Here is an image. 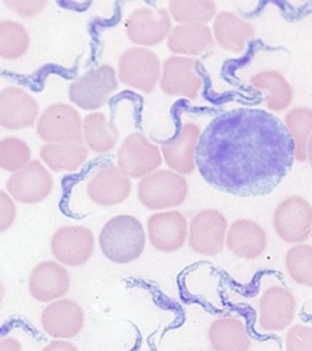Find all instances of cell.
<instances>
[{"mask_svg":"<svg viewBox=\"0 0 312 351\" xmlns=\"http://www.w3.org/2000/svg\"><path fill=\"white\" fill-rule=\"evenodd\" d=\"M285 351H312V327H291L285 337Z\"/></svg>","mask_w":312,"mask_h":351,"instance_id":"32","label":"cell"},{"mask_svg":"<svg viewBox=\"0 0 312 351\" xmlns=\"http://www.w3.org/2000/svg\"><path fill=\"white\" fill-rule=\"evenodd\" d=\"M53 189L52 174L38 160H31L22 170L12 173L6 190L14 202L36 204L48 199Z\"/></svg>","mask_w":312,"mask_h":351,"instance_id":"10","label":"cell"},{"mask_svg":"<svg viewBox=\"0 0 312 351\" xmlns=\"http://www.w3.org/2000/svg\"><path fill=\"white\" fill-rule=\"evenodd\" d=\"M285 124L295 141V156L298 162L307 160V145L312 136V110L293 108L285 115Z\"/></svg>","mask_w":312,"mask_h":351,"instance_id":"29","label":"cell"},{"mask_svg":"<svg viewBox=\"0 0 312 351\" xmlns=\"http://www.w3.org/2000/svg\"><path fill=\"white\" fill-rule=\"evenodd\" d=\"M161 77L158 56L147 48L127 49L118 62V78L134 90L152 93Z\"/></svg>","mask_w":312,"mask_h":351,"instance_id":"5","label":"cell"},{"mask_svg":"<svg viewBox=\"0 0 312 351\" xmlns=\"http://www.w3.org/2000/svg\"><path fill=\"white\" fill-rule=\"evenodd\" d=\"M213 35L220 48L241 53L248 42L255 36V27L232 12H220L215 18Z\"/></svg>","mask_w":312,"mask_h":351,"instance_id":"21","label":"cell"},{"mask_svg":"<svg viewBox=\"0 0 312 351\" xmlns=\"http://www.w3.org/2000/svg\"><path fill=\"white\" fill-rule=\"evenodd\" d=\"M84 141L95 153L111 152L120 137L115 124L108 121L107 115L102 112L88 114L82 121Z\"/></svg>","mask_w":312,"mask_h":351,"instance_id":"25","label":"cell"},{"mask_svg":"<svg viewBox=\"0 0 312 351\" xmlns=\"http://www.w3.org/2000/svg\"><path fill=\"white\" fill-rule=\"evenodd\" d=\"M117 90L118 80L115 69L110 65H101L73 81L68 88V95L77 107L94 111L106 106L110 95Z\"/></svg>","mask_w":312,"mask_h":351,"instance_id":"3","label":"cell"},{"mask_svg":"<svg viewBox=\"0 0 312 351\" xmlns=\"http://www.w3.org/2000/svg\"><path fill=\"white\" fill-rule=\"evenodd\" d=\"M209 343L215 351H249L252 340L245 321L237 317H220L207 331Z\"/></svg>","mask_w":312,"mask_h":351,"instance_id":"22","label":"cell"},{"mask_svg":"<svg viewBox=\"0 0 312 351\" xmlns=\"http://www.w3.org/2000/svg\"><path fill=\"white\" fill-rule=\"evenodd\" d=\"M31 149L18 137L0 140V167L5 171L16 173L31 162Z\"/></svg>","mask_w":312,"mask_h":351,"instance_id":"31","label":"cell"},{"mask_svg":"<svg viewBox=\"0 0 312 351\" xmlns=\"http://www.w3.org/2000/svg\"><path fill=\"white\" fill-rule=\"evenodd\" d=\"M226 246L237 258L255 259L266 250V232L254 221L237 219L228 229Z\"/></svg>","mask_w":312,"mask_h":351,"instance_id":"20","label":"cell"},{"mask_svg":"<svg viewBox=\"0 0 312 351\" xmlns=\"http://www.w3.org/2000/svg\"><path fill=\"white\" fill-rule=\"evenodd\" d=\"M0 351H23L21 341L16 337H0Z\"/></svg>","mask_w":312,"mask_h":351,"instance_id":"36","label":"cell"},{"mask_svg":"<svg viewBox=\"0 0 312 351\" xmlns=\"http://www.w3.org/2000/svg\"><path fill=\"white\" fill-rule=\"evenodd\" d=\"M16 203L10 197L8 192L0 190V233L10 229L16 221Z\"/></svg>","mask_w":312,"mask_h":351,"instance_id":"33","label":"cell"},{"mask_svg":"<svg viewBox=\"0 0 312 351\" xmlns=\"http://www.w3.org/2000/svg\"><path fill=\"white\" fill-rule=\"evenodd\" d=\"M307 158L309 160V163L312 166V136H311V138L308 141V145H307Z\"/></svg>","mask_w":312,"mask_h":351,"instance_id":"37","label":"cell"},{"mask_svg":"<svg viewBox=\"0 0 312 351\" xmlns=\"http://www.w3.org/2000/svg\"><path fill=\"white\" fill-rule=\"evenodd\" d=\"M39 104L19 86H6L0 91V127L23 130L38 121Z\"/></svg>","mask_w":312,"mask_h":351,"instance_id":"17","label":"cell"},{"mask_svg":"<svg viewBox=\"0 0 312 351\" xmlns=\"http://www.w3.org/2000/svg\"><path fill=\"white\" fill-rule=\"evenodd\" d=\"M147 235L160 252L182 250L189 235V222L183 213L167 210L154 213L147 221Z\"/></svg>","mask_w":312,"mask_h":351,"instance_id":"15","label":"cell"},{"mask_svg":"<svg viewBox=\"0 0 312 351\" xmlns=\"http://www.w3.org/2000/svg\"><path fill=\"white\" fill-rule=\"evenodd\" d=\"M170 16L180 25H206L215 18L216 3L211 0H171Z\"/></svg>","mask_w":312,"mask_h":351,"instance_id":"27","label":"cell"},{"mask_svg":"<svg viewBox=\"0 0 312 351\" xmlns=\"http://www.w3.org/2000/svg\"><path fill=\"white\" fill-rule=\"evenodd\" d=\"M42 351H80L78 347L68 340H53L45 346Z\"/></svg>","mask_w":312,"mask_h":351,"instance_id":"35","label":"cell"},{"mask_svg":"<svg viewBox=\"0 0 312 351\" xmlns=\"http://www.w3.org/2000/svg\"><path fill=\"white\" fill-rule=\"evenodd\" d=\"M259 328L266 332L284 331L296 313V300L285 287H267L259 298Z\"/></svg>","mask_w":312,"mask_h":351,"instance_id":"14","label":"cell"},{"mask_svg":"<svg viewBox=\"0 0 312 351\" xmlns=\"http://www.w3.org/2000/svg\"><path fill=\"white\" fill-rule=\"evenodd\" d=\"M3 298H5V285L2 282V278H0V305H2Z\"/></svg>","mask_w":312,"mask_h":351,"instance_id":"38","label":"cell"},{"mask_svg":"<svg viewBox=\"0 0 312 351\" xmlns=\"http://www.w3.org/2000/svg\"><path fill=\"white\" fill-rule=\"evenodd\" d=\"M71 287V276L67 268L56 261H43L29 275V294L38 302L49 304L64 298Z\"/></svg>","mask_w":312,"mask_h":351,"instance_id":"16","label":"cell"},{"mask_svg":"<svg viewBox=\"0 0 312 351\" xmlns=\"http://www.w3.org/2000/svg\"><path fill=\"white\" fill-rule=\"evenodd\" d=\"M213 34L207 25H177L167 36V47L177 55H199L212 45Z\"/></svg>","mask_w":312,"mask_h":351,"instance_id":"23","label":"cell"},{"mask_svg":"<svg viewBox=\"0 0 312 351\" xmlns=\"http://www.w3.org/2000/svg\"><path fill=\"white\" fill-rule=\"evenodd\" d=\"M200 130L196 124L187 123L177 136L163 144L161 152L166 165L178 174H191L196 169L195 152Z\"/></svg>","mask_w":312,"mask_h":351,"instance_id":"19","label":"cell"},{"mask_svg":"<svg viewBox=\"0 0 312 351\" xmlns=\"http://www.w3.org/2000/svg\"><path fill=\"white\" fill-rule=\"evenodd\" d=\"M145 229L137 217L118 215L104 225L98 243L107 259L114 263H130L139 259L145 250Z\"/></svg>","mask_w":312,"mask_h":351,"instance_id":"1","label":"cell"},{"mask_svg":"<svg viewBox=\"0 0 312 351\" xmlns=\"http://www.w3.org/2000/svg\"><path fill=\"white\" fill-rule=\"evenodd\" d=\"M95 250L94 233L82 225L59 228L51 239V252L64 267H82L93 258Z\"/></svg>","mask_w":312,"mask_h":351,"instance_id":"8","label":"cell"},{"mask_svg":"<svg viewBox=\"0 0 312 351\" xmlns=\"http://www.w3.org/2000/svg\"><path fill=\"white\" fill-rule=\"evenodd\" d=\"M285 268L296 284L312 288V246L295 245L285 255Z\"/></svg>","mask_w":312,"mask_h":351,"instance_id":"30","label":"cell"},{"mask_svg":"<svg viewBox=\"0 0 312 351\" xmlns=\"http://www.w3.org/2000/svg\"><path fill=\"white\" fill-rule=\"evenodd\" d=\"M189 184L184 176L171 170H156L139 183V200L148 210H166L186 202Z\"/></svg>","mask_w":312,"mask_h":351,"instance_id":"2","label":"cell"},{"mask_svg":"<svg viewBox=\"0 0 312 351\" xmlns=\"http://www.w3.org/2000/svg\"><path fill=\"white\" fill-rule=\"evenodd\" d=\"M272 223L282 241L300 245L312 233V206L301 196H291L278 204Z\"/></svg>","mask_w":312,"mask_h":351,"instance_id":"7","label":"cell"},{"mask_svg":"<svg viewBox=\"0 0 312 351\" xmlns=\"http://www.w3.org/2000/svg\"><path fill=\"white\" fill-rule=\"evenodd\" d=\"M203 85L199 62L190 56H170L160 77L161 91L171 97L197 98Z\"/></svg>","mask_w":312,"mask_h":351,"instance_id":"11","label":"cell"},{"mask_svg":"<svg viewBox=\"0 0 312 351\" xmlns=\"http://www.w3.org/2000/svg\"><path fill=\"white\" fill-rule=\"evenodd\" d=\"M163 162L157 145L148 141L141 133L130 134L117 153V163L130 179H143L154 173Z\"/></svg>","mask_w":312,"mask_h":351,"instance_id":"9","label":"cell"},{"mask_svg":"<svg viewBox=\"0 0 312 351\" xmlns=\"http://www.w3.org/2000/svg\"><path fill=\"white\" fill-rule=\"evenodd\" d=\"M31 45L26 27L10 19L0 22V58L8 61L19 60Z\"/></svg>","mask_w":312,"mask_h":351,"instance_id":"28","label":"cell"},{"mask_svg":"<svg viewBox=\"0 0 312 351\" xmlns=\"http://www.w3.org/2000/svg\"><path fill=\"white\" fill-rule=\"evenodd\" d=\"M256 90L266 93V106L271 111H284L292 102V86L276 71H263L249 80Z\"/></svg>","mask_w":312,"mask_h":351,"instance_id":"26","label":"cell"},{"mask_svg":"<svg viewBox=\"0 0 312 351\" xmlns=\"http://www.w3.org/2000/svg\"><path fill=\"white\" fill-rule=\"evenodd\" d=\"M125 32L140 48L158 45L171 32V16L161 8L136 9L125 21Z\"/></svg>","mask_w":312,"mask_h":351,"instance_id":"12","label":"cell"},{"mask_svg":"<svg viewBox=\"0 0 312 351\" xmlns=\"http://www.w3.org/2000/svg\"><path fill=\"white\" fill-rule=\"evenodd\" d=\"M228 229L225 215L216 209H204L189 223V246L199 255L216 256L226 245Z\"/></svg>","mask_w":312,"mask_h":351,"instance_id":"4","label":"cell"},{"mask_svg":"<svg viewBox=\"0 0 312 351\" xmlns=\"http://www.w3.org/2000/svg\"><path fill=\"white\" fill-rule=\"evenodd\" d=\"M131 179L118 166L98 170L86 184L88 197L99 206H117L131 195Z\"/></svg>","mask_w":312,"mask_h":351,"instance_id":"18","label":"cell"},{"mask_svg":"<svg viewBox=\"0 0 312 351\" xmlns=\"http://www.w3.org/2000/svg\"><path fill=\"white\" fill-rule=\"evenodd\" d=\"M39 156L52 171H77L86 162L88 150L84 144L53 143L42 145Z\"/></svg>","mask_w":312,"mask_h":351,"instance_id":"24","label":"cell"},{"mask_svg":"<svg viewBox=\"0 0 312 351\" xmlns=\"http://www.w3.org/2000/svg\"><path fill=\"white\" fill-rule=\"evenodd\" d=\"M85 315L82 306L73 300L61 298L49 302L40 314L43 331L55 340H71L82 331Z\"/></svg>","mask_w":312,"mask_h":351,"instance_id":"13","label":"cell"},{"mask_svg":"<svg viewBox=\"0 0 312 351\" xmlns=\"http://www.w3.org/2000/svg\"><path fill=\"white\" fill-rule=\"evenodd\" d=\"M38 136L47 143L84 144L82 119L80 112L68 104H52L42 112L36 124Z\"/></svg>","mask_w":312,"mask_h":351,"instance_id":"6","label":"cell"},{"mask_svg":"<svg viewBox=\"0 0 312 351\" xmlns=\"http://www.w3.org/2000/svg\"><path fill=\"white\" fill-rule=\"evenodd\" d=\"M5 5L18 13L22 18H35L45 8H47L48 2L45 0H31V2H25V0H6Z\"/></svg>","mask_w":312,"mask_h":351,"instance_id":"34","label":"cell"}]
</instances>
